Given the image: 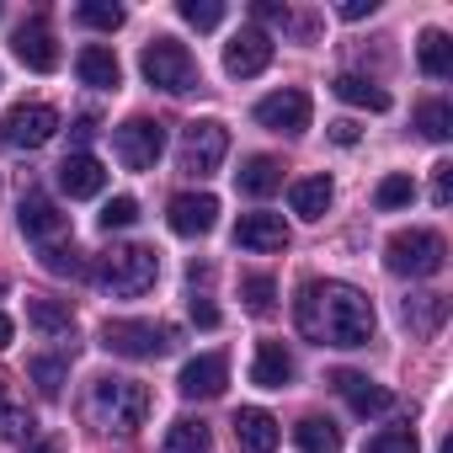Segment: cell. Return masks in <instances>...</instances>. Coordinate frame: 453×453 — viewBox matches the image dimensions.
<instances>
[{
	"instance_id": "6da1fadb",
	"label": "cell",
	"mask_w": 453,
	"mask_h": 453,
	"mask_svg": "<svg viewBox=\"0 0 453 453\" xmlns=\"http://www.w3.org/2000/svg\"><path fill=\"white\" fill-rule=\"evenodd\" d=\"M294 326L320 347H368L373 342V299L352 283H304L294 299Z\"/></svg>"
},
{
	"instance_id": "7a4b0ae2",
	"label": "cell",
	"mask_w": 453,
	"mask_h": 453,
	"mask_svg": "<svg viewBox=\"0 0 453 453\" xmlns=\"http://www.w3.org/2000/svg\"><path fill=\"white\" fill-rule=\"evenodd\" d=\"M155 278H160V257H155V246H112V251L96 262V283H102L107 294H118V299H139V294H150Z\"/></svg>"
},
{
	"instance_id": "3957f363",
	"label": "cell",
	"mask_w": 453,
	"mask_h": 453,
	"mask_svg": "<svg viewBox=\"0 0 453 453\" xmlns=\"http://www.w3.org/2000/svg\"><path fill=\"white\" fill-rule=\"evenodd\" d=\"M91 416L107 426V432H139L144 416H150V389L134 384V379H96L91 389Z\"/></svg>"
},
{
	"instance_id": "277c9868",
	"label": "cell",
	"mask_w": 453,
	"mask_h": 453,
	"mask_svg": "<svg viewBox=\"0 0 453 453\" xmlns=\"http://www.w3.org/2000/svg\"><path fill=\"white\" fill-rule=\"evenodd\" d=\"M139 70H144V81H150L155 91H171V96H181V91H197V86H203L197 59H192V54H187V43H176V38H150V43H144V54H139Z\"/></svg>"
},
{
	"instance_id": "5b68a950",
	"label": "cell",
	"mask_w": 453,
	"mask_h": 453,
	"mask_svg": "<svg viewBox=\"0 0 453 453\" xmlns=\"http://www.w3.org/2000/svg\"><path fill=\"white\" fill-rule=\"evenodd\" d=\"M442 262H448V246L437 230H395L384 246V267L400 278H432L442 273Z\"/></svg>"
},
{
	"instance_id": "8992f818",
	"label": "cell",
	"mask_w": 453,
	"mask_h": 453,
	"mask_svg": "<svg viewBox=\"0 0 453 453\" xmlns=\"http://www.w3.org/2000/svg\"><path fill=\"white\" fill-rule=\"evenodd\" d=\"M224 155H230V128H224L219 118H192L181 128V150H176V165L187 176H213L224 165Z\"/></svg>"
},
{
	"instance_id": "52a82bcc",
	"label": "cell",
	"mask_w": 453,
	"mask_h": 453,
	"mask_svg": "<svg viewBox=\"0 0 453 453\" xmlns=\"http://www.w3.org/2000/svg\"><path fill=\"white\" fill-rule=\"evenodd\" d=\"M171 342H176V331L155 326V320H107L102 326V347L118 357H160Z\"/></svg>"
},
{
	"instance_id": "ba28073f",
	"label": "cell",
	"mask_w": 453,
	"mask_h": 453,
	"mask_svg": "<svg viewBox=\"0 0 453 453\" xmlns=\"http://www.w3.org/2000/svg\"><path fill=\"white\" fill-rule=\"evenodd\" d=\"M112 150H118V160L128 171H150L160 160V150H165V128L155 118H128V123L112 128Z\"/></svg>"
},
{
	"instance_id": "9c48e42d",
	"label": "cell",
	"mask_w": 453,
	"mask_h": 453,
	"mask_svg": "<svg viewBox=\"0 0 453 453\" xmlns=\"http://www.w3.org/2000/svg\"><path fill=\"white\" fill-rule=\"evenodd\" d=\"M310 112H315V102H310V91H299V86L273 91V96L257 102V123L273 128V134H304V128H310Z\"/></svg>"
},
{
	"instance_id": "30bf717a",
	"label": "cell",
	"mask_w": 453,
	"mask_h": 453,
	"mask_svg": "<svg viewBox=\"0 0 453 453\" xmlns=\"http://www.w3.org/2000/svg\"><path fill=\"white\" fill-rule=\"evenodd\" d=\"M224 384H230V357L224 352H203V357H187L181 373H176V389L187 400H219Z\"/></svg>"
},
{
	"instance_id": "8fae6325",
	"label": "cell",
	"mask_w": 453,
	"mask_h": 453,
	"mask_svg": "<svg viewBox=\"0 0 453 453\" xmlns=\"http://www.w3.org/2000/svg\"><path fill=\"white\" fill-rule=\"evenodd\" d=\"M12 49H17V59H22L27 70H38V75L59 70V43H54L49 17H27V22L12 33Z\"/></svg>"
},
{
	"instance_id": "7c38bea8",
	"label": "cell",
	"mask_w": 453,
	"mask_h": 453,
	"mask_svg": "<svg viewBox=\"0 0 453 453\" xmlns=\"http://www.w3.org/2000/svg\"><path fill=\"white\" fill-rule=\"evenodd\" d=\"M273 65V38L262 27H241L230 43H224V70H230L235 81H251Z\"/></svg>"
},
{
	"instance_id": "4fadbf2b",
	"label": "cell",
	"mask_w": 453,
	"mask_h": 453,
	"mask_svg": "<svg viewBox=\"0 0 453 453\" xmlns=\"http://www.w3.org/2000/svg\"><path fill=\"white\" fill-rule=\"evenodd\" d=\"M165 224L176 235H208L213 224H219V197L213 192H176L171 197V208H165Z\"/></svg>"
},
{
	"instance_id": "5bb4252c",
	"label": "cell",
	"mask_w": 453,
	"mask_h": 453,
	"mask_svg": "<svg viewBox=\"0 0 453 453\" xmlns=\"http://www.w3.org/2000/svg\"><path fill=\"white\" fill-rule=\"evenodd\" d=\"M54 134H59V112H54L49 102H22V107H12V118H6V139L22 144V150H38V144H49Z\"/></svg>"
},
{
	"instance_id": "9a60e30c",
	"label": "cell",
	"mask_w": 453,
	"mask_h": 453,
	"mask_svg": "<svg viewBox=\"0 0 453 453\" xmlns=\"http://www.w3.org/2000/svg\"><path fill=\"white\" fill-rule=\"evenodd\" d=\"M331 384H336V395L357 411V416H384L389 405H395V395L384 389V384H373L368 373H357V368H342V373H331Z\"/></svg>"
},
{
	"instance_id": "2e32d148",
	"label": "cell",
	"mask_w": 453,
	"mask_h": 453,
	"mask_svg": "<svg viewBox=\"0 0 453 453\" xmlns=\"http://www.w3.org/2000/svg\"><path fill=\"white\" fill-rule=\"evenodd\" d=\"M235 442H241V453H273L283 442V426L273 411L246 405V411H235Z\"/></svg>"
},
{
	"instance_id": "e0dca14e",
	"label": "cell",
	"mask_w": 453,
	"mask_h": 453,
	"mask_svg": "<svg viewBox=\"0 0 453 453\" xmlns=\"http://www.w3.org/2000/svg\"><path fill=\"white\" fill-rule=\"evenodd\" d=\"M17 219H22V230H27L33 241H43V246L65 235V213H59V203H54L49 192H22Z\"/></svg>"
},
{
	"instance_id": "ac0fdd59",
	"label": "cell",
	"mask_w": 453,
	"mask_h": 453,
	"mask_svg": "<svg viewBox=\"0 0 453 453\" xmlns=\"http://www.w3.org/2000/svg\"><path fill=\"white\" fill-rule=\"evenodd\" d=\"M235 246H246V251H283V246H288V224H283V213H241V224H235Z\"/></svg>"
},
{
	"instance_id": "d6986e66",
	"label": "cell",
	"mask_w": 453,
	"mask_h": 453,
	"mask_svg": "<svg viewBox=\"0 0 453 453\" xmlns=\"http://www.w3.org/2000/svg\"><path fill=\"white\" fill-rule=\"evenodd\" d=\"M59 187H65L70 197H96V192L107 187V171H102V160H96V155L75 150V155H65V160H59Z\"/></svg>"
},
{
	"instance_id": "ffe728a7",
	"label": "cell",
	"mask_w": 453,
	"mask_h": 453,
	"mask_svg": "<svg viewBox=\"0 0 453 453\" xmlns=\"http://www.w3.org/2000/svg\"><path fill=\"white\" fill-rule=\"evenodd\" d=\"M75 70H81V81L96 86V91H118V86H123V65H118V54L102 49V43L81 49V54H75Z\"/></svg>"
},
{
	"instance_id": "44dd1931",
	"label": "cell",
	"mask_w": 453,
	"mask_h": 453,
	"mask_svg": "<svg viewBox=\"0 0 453 453\" xmlns=\"http://www.w3.org/2000/svg\"><path fill=\"white\" fill-rule=\"evenodd\" d=\"M235 187H241L246 197H273V192L283 187V160H273V155H251V160L235 171Z\"/></svg>"
},
{
	"instance_id": "7402d4cb",
	"label": "cell",
	"mask_w": 453,
	"mask_h": 453,
	"mask_svg": "<svg viewBox=\"0 0 453 453\" xmlns=\"http://www.w3.org/2000/svg\"><path fill=\"white\" fill-rule=\"evenodd\" d=\"M294 379V357H288V347L283 342H262L257 347V363H251V384H262V389H283Z\"/></svg>"
},
{
	"instance_id": "603a6c76",
	"label": "cell",
	"mask_w": 453,
	"mask_h": 453,
	"mask_svg": "<svg viewBox=\"0 0 453 453\" xmlns=\"http://www.w3.org/2000/svg\"><path fill=\"white\" fill-rule=\"evenodd\" d=\"M331 197H336L331 176H299V181L288 187V203H294V213H299V219H326Z\"/></svg>"
},
{
	"instance_id": "cb8c5ba5",
	"label": "cell",
	"mask_w": 453,
	"mask_h": 453,
	"mask_svg": "<svg viewBox=\"0 0 453 453\" xmlns=\"http://www.w3.org/2000/svg\"><path fill=\"white\" fill-rule=\"evenodd\" d=\"M160 453H213V432H208V421L176 416V421L165 426V442H160Z\"/></svg>"
},
{
	"instance_id": "d4e9b609",
	"label": "cell",
	"mask_w": 453,
	"mask_h": 453,
	"mask_svg": "<svg viewBox=\"0 0 453 453\" xmlns=\"http://www.w3.org/2000/svg\"><path fill=\"white\" fill-rule=\"evenodd\" d=\"M416 59H421V70H426L432 81H448V75H453V38H448L442 27H426L421 43H416Z\"/></svg>"
},
{
	"instance_id": "484cf974",
	"label": "cell",
	"mask_w": 453,
	"mask_h": 453,
	"mask_svg": "<svg viewBox=\"0 0 453 453\" xmlns=\"http://www.w3.org/2000/svg\"><path fill=\"white\" fill-rule=\"evenodd\" d=\"M331 91L347 102V107H368V112H389V91L384 86H373V81H363V75H336L331 81Z\"/></svg>"
},
{
	"instance_id": "4316f807",
	"label": "cell",
	"mask_w": 453,
	"mask_h": 453,
	"mask_svg": "<svg viewBox=\"0 0 453 453\" xmlns=\"http://www.w3.org/2000/svg\"><path fill=\"white\" fill-rule=\"evenodd\" d=\"M400 315H405V326H411L416 336H432V331L442 326V315H448V299H442V294H411Z\"/></svg>"
},
{
	"instance_id": "83f0119b",
	"label": "cell",
	"mask_w": 453,
	"mask_h": 453,
	"mask_svg": "<svg viewBox=\"0 0 453 453\" xmlns=\"http://www.w3.org/2000/svg\"><path fill=\"white\" fill-rule=\"evenodd\" d=\"M294 442H299L304 453H342V432H336V421H326V416H304V421L294 426Z\"/></svg>"
},
{
	"instance_id": "f1b7e54d",
	"label": "cell",
	"mask_w": 453,
	"mask_h": 453,
	"mask_svg": "<svg viewBox=\"0 0 453 453\" xmlns=\"http://www.w3.org/2000/svg\"><path fill=\"white\" fill-rule=\"evenodd\" d=\"M43 267H49L54 278H91V262L81 257L75 241H49V246H43Z\"/></svg>"
},
{
	"instance_id": "f546056e",
	"label": "cell",
	"mask_w": 453,
	"mask_h": 453,
	"mask_svg": "<svg viewBox=\"0 0 453 453\" xmlns=\"http://www.w3.org/2000/svg\"><path fill=\"white\" fill-rule=\"evenodd\" d=\"M27 320H33L43 336H70V331H75V315H70V304H59V299H27Z\"/></svg>"
},
{
	"instance_id": "4dcf8cb0",
	"label": "cell",
	"mask_w": 453,
	"mask_h": 453,
	"mask_svg": "<svg viewBox=\"0 0 453 453\" xmlns=\"http://www.w3.org/2000/svg\"><path fill=\"white\" fill-rule=\"evenodd\" d=\"M363 453H421V442H416L411 426H384L363 442Z\"/></svg>"
},
{
	"instance_id": "1f68e13d",
	"label": "cell",
	"mask_w": 453,
	"mask_h": 453,
	"mask_svg": "<svg viewBox=\"0 0 453 453\" xmlns=\"http://www.w3.org/2000/svg\"><path fill=\"white\" fill-rule=\"evenodd\" d=\"M416 128H421L426 139H437V144H442V139L453 134V107H448V102H421V112H416Z\"/></svg>"
},
{
	"instance_id": "d6a6232c",
	"label": "cell",
	"mask_w": 453,
	"mask_h": 453,
	"mask_svg": "<svg viewBox=\"0 0 453 453\" xmlns=\"http://www.w3.org/2000/svg\"><path fill=\"white\" fill-rule=\"evenodd\" d=\"M241 299H246V310H251V315H273V299H278V283H273L267 273H251V278L241 283Z\"/></svg>"
},
{
	"instance_id": "836d02e7",
	"label": "cell",
	"mask_w": 453,
	"mask_h": 453,
	"mask_svg": "<svg viewBox=\"0 0 453 453\" xmlns=\"http://www.w3.org/2000/svg\"><path fill=\"white\" fill-rule=\"evenodd\" d=\"M75 17H81L86 27H102V33H118V27L128 22V12H123V6H112V0H86Z\"/></svg>"
},
{
	"instance_id": "e575fe53",
	"label": "cell",
	"mask_w": 453,
	"mask_h": 453,
	"mask_svg": "<svg viewBox=\"0 0 453 453\" xmlns=\"http://www.w3.org/2000/svg\"><path fill=\"white\" fill-rule=\"evenodd\" d=\"M33 426H38V421H33L27 405H17V400L0 395V437H12V442H17V437H33Z\"/></svg>"
},
{
	"instance_id": "d590c367",
	"label": "cell",
	"mask_w": 453,
	"mask_h": 453,
	"mask_svg": "<svg viewBox=\"0 0 453 453\" xmlns=\"http://www.w3.org/2000/svg\"><path fill=\"white\" fill-rule=\"evenodd\" d=\"M181 22L197 27V33H213L224 22V6H219V0H181Z\"/></svg>"
},
{
	"instance_id": "8d00e7d4",
	"label": "cell",
	"mask_w": 453,
	"mask_h": 453,
	"mask_svg": "<svg viewBox=\"0 0 453 453\" xmlns=\"http://www.w3.org/2000/svg\"><path fill=\"white\" fill-rule=\"evenodd\" d=\"M411 197H416V181H411L405 171L384 176V181H379V192H373V203H379V208H405Z\"/></svg>"
},
{
	"instance_id": "74e56055",
	"label": "cell",
	"mask_w": 453,
	"mask_h": 453,
	"mask_svg": "<svg viewBox=\"0 0 453 453\" xmlns=\"http://www.w3.org/2000/svg\"><path fill=\"white\" fill-rule=\"evenodd\" d=\"M27 373H33V384H38L43 395H59L70 368H65V357H33V363H27Z\"/></svg>"
},
{
	"instance_id": "f35d334b",
	"label": "cell",
	"mask_w": 453,
	"mask_h": 453,
	"mask_svg": "<svg viewBox=\"0 0 453 453\" xmlns=\"http://www.w3.org/2000/svg\"><path fill=\"white\" fill-rule=\"evenodd\" d=\"M134 219H139V203L128 192H118L112 203H102V230H128Z\"/></svg>"
},
{
	"instance_id": "ab89813d",
	"label": "cell",
	"mask_w": 453,
	"mask_h": 453,
	"mask_svg": "<svg viewBox=\"0 0 453 453\" xmlns=\"http://www.w3.org/2000/svg\"><path fill=\"white\" fill-rule=\"evenodd\" d=\"M432 203L437 208H448L453 203V165L442 160V165H432Z\"/></svg>"
},
{
	"instance_id": "60d3db41",
	"label": "cell",
	"mask_w": 453,
	"mask_h": 453,
	"mask_svg": "<svg viewBox=\"0 0 453 453\" xmlns=\"http://www.w3.org/2000/svg\"><path fill=\"white\" fill-rule=\"evenodd\" d=\"M379 12V0H342V22H363Z\"/></svg>"
},
{
	"instance_id": "b9f144b4",
	"label": "cell",
	"mask_w": 453,
	"mask_h": 453,
	"mask_svg": "<svg viewBox=\"0 0 453 453\" xmlns=\"http://www.w3.org/2000/svg\"><path fill=\"white\" fill-rule=\"evenodd\" d=\"M192 320H197L203 331H213V326H219V310H213V304H208L203 294H192Z\"/></svg>"
},
{
	"instance_id": "7bdbcfd3",
	"label": "cell",
	"mask_w": 453,
	"mask_h": 453,
	"mask_svg": "<svg viewBox=\"0 0 453 453\" xmlns=\"http://www.w3.org/2000/svg\"><path fill=\"white\" fill-rule=\"evenodd\" d=\"M331 139H336V144H357V123H352V118H336V123H331Z\"/></svg>"
},
{
	"instance_id": "ee69618b",
	"label": "cell",
	"mask_w": 453,
	"mask_h": 453,
	"mask_svg": "<svg viewBox=\"0 0 453 453\" xmlns=\"http://www.w3.org/2000/svg\"><path fill=\"white\" fill-rule=\"evenodd\" d=\"M12 336H17V326H12V315H0V352L12 347Z\"/></svg>"
},
{
	"instance_id": "f6af8a7d",
	"label": "cell",
	"mask_w": 453,
	"mask_h": 453,
	"mask_svg": "<svg viewBox=\"0 0 453 453\" xmlns=\"http://www.w3.org/2000/svg\"><path fill=\"white\" fill-rule=\"evenodd\" d=\"M27 453H65V442H59V437H43V442H33Z\"/></svg>"
},
{
	"instance_id": "bcb514c9",
	"label": "cell",
	"mask_w": 453,
	"mask_h": 453,
	"mask_svg": "<svg viewBox=\"0 0 453 453\" xmlns=\"http://www.w3.org/2000/svg\"><path fill=\"white\" fill-rule=\"evenodd\" d=\"M91 134H96V123H91V118H81V123H75V144H86Z\"/></svg>"
},
{
	"instance_id": "7dc6e473",
	"label": "cell",
	"mask_w": 453,
	"mask_h": 453,
	"mask_svg": "<svg viewBox=\"0 0 453 453\" xmlns=\"http://www.w3.org/2000/svg\"><path fill=\"white\" fill-rule=\"evenodd\" d=\"M0 288H6V283H0Z\"/></svg>"
}]
</instances>
